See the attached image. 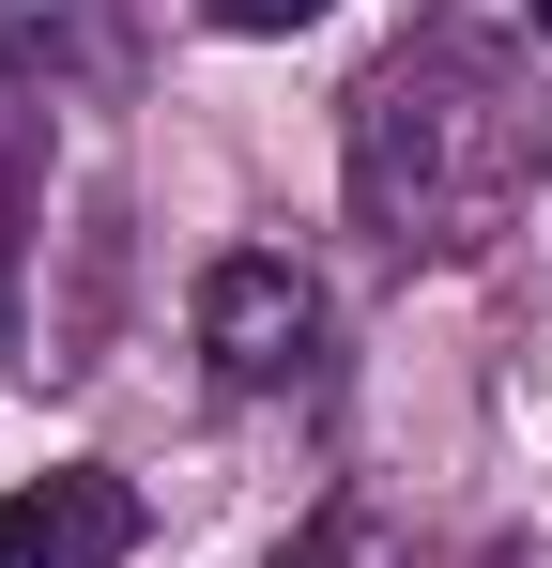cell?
Returning <instances> with one entry per match:
<instances>
[{"mask_svg": "<svg viewBox=\"0 0 552 568\" xmlns=\"http://www.w3.org/2000/svg\"><path fill=\"white\" fill-rule=\"evenodd\" d=\"M307 338H323V292L292 277V262H215V277H200V354L231 384H292Z\"/></svg>", "mask_w": 552, "mask_h": 568, "instance_id": "1", "label": "cell"}, {"mask_svg": "<svg viewBox=\"0 0 552 568\" xmlns=\"http://www.w3.org/2000/svg\"><path fill=\"white\" fill-rule=\"evenodd\" d=\"M123 523H139V507H123L108 476L16 491V507H0V568H108V554H123Z\"/></svg>", "mask_w": 552, "mask_h": 568, "instance_id": "2", "label": "cell"}, {"mask_svg": "<svg viewBox=\"0 0 552 568\" xmlns=\"http://www.w3.org/2000/svg\"><path fill=\"white\" fill-rule=\"evenodd\" d=\"M200 16H215V31H307L323 0H200Z\"/></svg>", "mask_w": 552, "mask_h": 568, "instance_id": "3", "label": "cell"}, {"mask_svg": "<svg viewBox=\"0 0 552 568\" xmlns=\"http://www.w3.org/2000/svg\"><path fill=\"white\" fill-rule=\"evenodd\" d=\"M538 31H552V0H538Z\"/></svg>", "mask_w": 552, "mask_h": 568, "instance_id": "4", "label": "cell"}]
</instances>
